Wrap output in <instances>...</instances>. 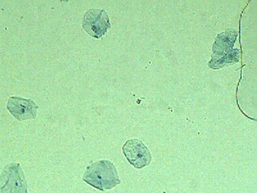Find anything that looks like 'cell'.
Here are the masks:
<instances>
[{
  "label": "cell",
  "instance_id": "obj_1",
  "mask_svg": "<svg viewBox=\"0 0 257 193\" xmlns=\"http://www.w3.org/2000/svg\"><path fill=\"white\" fill-rule=\"evenodd\" d=\"M85 182L100 190L111 189L121 181L115 166L108 160H101L87 167L83 176Z\"/></svg>",
  "mask_w": 257,
  "mask_h": 193
},
{
  "label": "cell",
  "instance_id": "obj_2",
  "mask_svg": "<svg viewBox=\"0 0 257 193\" xmlns=\"http://www.w3.org/2000/svg\"><path fill=\"white\" fill-rule=\"evenodd\" d=\"M237 36L236 32L231 29L217 36L213 44L212 59L208 63L211 68L219 69L227 63L238 61L239 52L237 49H232Z\"/></svg>",
  "mask_w": 257,
  "mask_h": 193
},
{
  "label": "cell",
  "instance_id": "obj_3",
  "mask_svg": "<svg viewBox=\"0 0 257 193\" xmlns=\"http://www.w3.org/2000/svg\"><path fill=\"white\" fill-rule=\"evenodd\" d=\"M0 193H27L25 174L18 163L5 167L0 175Z\"/></svg>",
  "mask_w": 257,
  "mask_h": 193
},
{
  "label": "cell",
  "instance_id": "obj_4",
  "mask_svg": "<svg viewBox=\"0 0 257 193\" xmlns=\"http://www.w3.org/2000/svg\"><path fill=\"white\" fill-rule=\"evenodd\" d=\"M82 26L89 36L100 39L111 28V23L108 15L104 10L91 9L85 14Z\"/></svg>",
  "mask_w": 257,
  "mask_h": 193
},
{
  "label": "cell",
  "instance_id": "obj_5",
  "mask_svg": "<svg viewBox=\"0 0 257 193\" xmlns=\"http://www.w3.org/2000/svg\"><path fill=\"white\" fill-rule=\"evenodd\" d=\"M122 150L128 162L137 169L144 168L150 164L152 160L150 151L141 140H128Z\"/></svg>",
  "mask_w": 257,
  "mask_h": 193
},
{
  "label": "cell",
  "instance_id": "obj_6",
  "mask_svg": "<svg viewBox=\"0 0 257 193\" xmlns=\"http://www.w3.org/2000/svg\"><path fill=\"white\" fill-rule=\"evenodd\" d=\"M7 108L9 112L20 121L36 119L39 109L34 101L19 96H12L9 99Z\"/></svg>",
  "mask_w": 257,
  "mask_h": 193
}]
</instances>
